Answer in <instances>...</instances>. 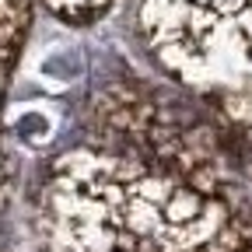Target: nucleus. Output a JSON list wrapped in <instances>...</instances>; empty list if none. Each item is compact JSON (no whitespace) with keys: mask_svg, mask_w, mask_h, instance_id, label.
I'll return each instance as SVG.
<instances>
[{"mask_svg":"<svg viewBox=\"0 0 252 252\" xmlns=\"http://www.w3.org/2000/svg\"><path fill=\"white\" fill-rule=\"evenodd\" d=\"M39 4L67 25H91L112 7V0H39Z\"/></svg>","mask_w":252,"mask_h":252,"instance_id":"nucleus-3","label":"nucleus"},{"mask_svg":"<svg viewBox=\"0 0 252 252\" xmlns=\"http://www.w3.org/2000/svg\"><path fill=\"white\" fill-rule=\"evenodd\" d=\"M158 63L231 123H252V0H140Z\"/></svg>","mask_w":252,"mask_h":252,"instance_id":"nucleus-2","label":"nucleus"},{"mask_svg":"<svg viewBox=\"0 0 252 252\" xmlns=\"http://www.w3.org/2000/svg\"><path fill=\"white\" fill-rule=\"evenodd\" d=\"M53 252H252V196L112 147H74L39 193Z\"/></svg>","mask_w":252,"mask_h":252,"instance_id":"nucleus-1","label":"nucleus"}]
</instances>
